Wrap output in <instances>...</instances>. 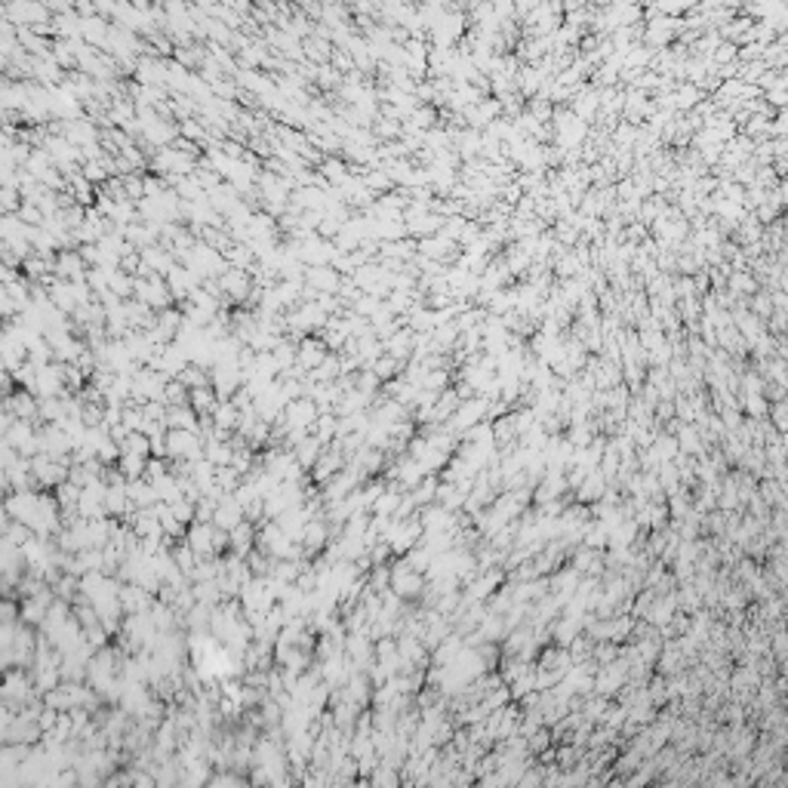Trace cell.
<instances>
[{"instance_id":"6da1fadb","label":"cell","mask_w":788,"mask_h":788,"mask_svg":"<svg viewBox=\"0 0 788 788\" xmlns=\"http://www.w3.org/2000/svg\"><path fill=\"white\" fill-rule=\"evenodd\" d=\"M28 687H31V681L22 672H10L4 681H0V702H4V705H10V708L25 705V699H28Z\"/></svg>"},{"instance_id":"7a4b0ae2","label":"cell","mask_w":788,"mask_h":788,"mask_svg":"<svg viewBox=\"0 0 788 788\" xmlns=\"http://www.w3.org/2000/svg\"><path fill=\"white\" fill-rule=\"evenodd\" d=\"M372 372H376V376H379V382H382V379H392L394 372H397V360H392V358L379 360L376 367H372Z\"/></svg>"}]
</instances>
